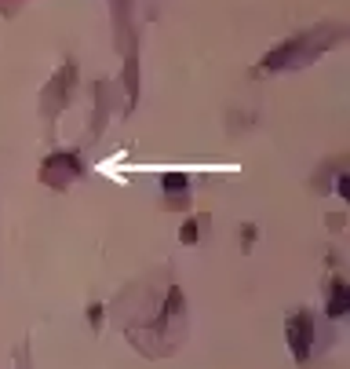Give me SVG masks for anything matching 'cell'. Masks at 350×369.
Returning <instances> with one entry per match:
<instances>
[{
  "label": "cell",
  "instance_id": "6da1fadb",
  "mask_svg": "<svg viewBox=\"0 0 350 369\" xmlns=\"http://www.w3.org/2000/svg\"><path fill=\"white\" fill-rule=\"evenodd\" d=\"M310 51H307V37H292L289 44H281L277 51H270L263 59V70H289L292 63H303Z\"/></svg>",
  "mask_w": 350,
  "mask_h": 369
},
{
  "label": "cell",
  "instance_id": "7a4b0ae2",
  "mask_svg": "<svg viewBox=\"0 0 350 369\" xmlns=\"http://www.w3.org/2000/svg\"><path fill=\"white\" fill-rule=\"evenodd\" d=\"M77 172H81V161L73 153H55L41 176H44V183H51V187H66L70 179H77Z\"/></svg>",
  "mask_w": 350,
  "mask_h": 369
},
{
  "label": "cell",
  "instance_id": "3957f363",
  "mask_svg": "<svg viewBox=\"0 0 350 369\" xmlns=\"http://www.w3.org/2000/svg\"><path fill=\"white\" fill-rule=\"evenodd\" d=\"M310 340H314L310 315H296V318H289V348L296 351V358H299V362L310 355Z\"/></svg>",
  "mask_w": 350,
  "mask_h": 369
},
{
  "label": "cell",
  "instance_id": "277c9868",
  "mask_svg": "<svg viewBox=\"0 0 350 369\" xmlns=\"http://www.w3.org/2000/svg\"><path fill=\"white\" fill-rule=\"evenodd\" d=\"M346 307H350V300H346V285H332V303H329V311L336 315V318H343L346 315Z\"/></svg>",
  "mask_w": 350,
  "mask_h": 369
},
{
  "label": "cell",
  "instance_id": "5b68a950",
  "mask_svg": "<svg viewBox=\"0 0 350 369\" xmlns=\"http://www.w3.org/2000/svg\"><path fill=\"white\" fill-rule=\"evenodd\" d=\"M165 191H168V194H182V191H186V176H182V172H168V176H165Z\"/></svg>",
  "mask_w": 350,
  "mask_h": 369
},
{
  "label": "cell",
  "instance_id": "8992f818",
  "mask_svg": "<svg viewBox=\"0 0 350 369\" xmlns=\"http://www.w3.org/2000/svg\"><path fill=\"white\" fill-rule=\"evenodd\" d=\"M182 238L194 241V238H197V223H186V227H182Z\"/></svg>",
  "mask_w": 350,
  "mask_h": 369
}]
</instances>
